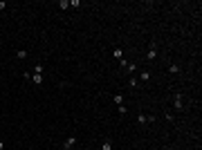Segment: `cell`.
I'll return each mask as SVG.
<instances>
[{"instance_id":"1","label":"cell","mask_w":202,"mask_h":150,"mask_svg":"<svg viewBox=\"0 0 202 150\" xmlns=\"http://www.w3.org/2000/svg\"><path fill=\"white\" fill-rule=\"evenodd\" d=\"M155 58H157V45L151 43L148 45V52H146V61H155Z\"/></svg>"},{"instance_id":"2","label":"cell","mask_w":202,"mask_h":150,"mask_svg":"<svg viewBox=\"0 0 202 150\" xmlns=\"http://www.w3.org/2000/svg\"><path fill=\"white\" fill-rule=\"evenodd\" d=\"M173 108L175 110H184V94H175V99H173Z\"/></svg>"},{"instance_id":"3","label":"cell","mask_w":202,"mask_h":150,"mask_svg":"<svg viewBox=\"0 0 202 150\" xmlns=\"http://www.w3.org/2000/svg\"><path fill=\"white\" fill-rule=\"evenodd\" d=\"M74 146H77V137H74V135H72V137H67V139L63 141V150H72Z\"/></svg>"},{"instance_id":"4","label":"cell","mask_w":202,"mask_h":150,"mask_svg":"<svg viewBox=\"0 0 202 150\" xmlns=\"http://www.w3.org/2000/svg\"><path fill=\"white\" fill-rule=\"evenodd\" d=\"M137 121H139L142 125H144V123H153L155 117H151V114H139V117H137Z\"/></svg>"},{"instance_id":"5","label":"cell","mask_w":202,"mask_h":150,"mask_svg":"<svg viewBox=\"0 0 202 150\" xmlns=\"http://www.w3.org/2000/svg\"><path fill=\"white\" fill-rule=\"evenodd\" d=\"M43 81H45L43 74H32V83L34 85H43Z\"/></svg>"},{"instance_id":"6","label":"cell","mask_w":202,"mask_h":150,"mask_svg":"<svg viewBox=\"0 0 202 150\" xmlns=\"http://www.w3.org/2000/svg\"><path fill=\"white\" fill-rule=\"evenodd\" d=\"M27 56H29V52H27V49H18V52H16V58H20V61H25Z\"/></svg>"},{"instance_id":"7","label":"cell","mask_w":202,"mask_h":150,"mask_svg":"<svg viewBox=\"0 0 202 150\" xmlns=\"http://www.w3.org/2000/svg\"><path fill=\"white\" fill-rule=\"evenodd\" d=\"M112 56H115V58H117V61H121V58H124V49H121V47H115Z\"/></svg>"},{"instance_id":"8","label":"cell","mask_w":202,"mask_h":150,"mask_svg":"<svg viewBox=\"0 0 202 150\" xmlns=\"http://www.w3.org/2000/svg\"><path fill=\"white\" fill-rule=\"evenodd\" d=\"M101 150H112V141L110 139H103L101 141Z\"/></svg>"},{"instance_id":"9","label":"cell","mask_w":202,"mask_h":150,"mask_svg":"<svg viewBox=\"0 0 202 150\" xmlns=\"http://www.w3.org/2000/svg\"><path fill=\"white\" fill-rule=\"evenodd\" d=\"M124 70L128 72V74H132V72L137 70V65H135V63H126V65H124Z\"/></svg>"},{"instance_id":"10","label":"cell","mask_w":202,"mask_h":150,"mask_svg":"<svg viewBox=\"0 0 202 150\" xmlns=\"http://www.w3.org/2000/svg\"><path fill=\"white\" fill-rule=\"evenodd\" d=\"M139 78L144 81V83H148V81H151V72H146V70H144V72L139 74Z\"/></svg>"},{"instance_id":"11","label":"cell","mask_w":202,"mask_h":150,"mask_svg":"<svg viewBox=\"0 0 202 150\" xmlns=\"http://www.w3.org/2000/svg\"><path fill=\"white\" fill-rule=\"evenodd\" d=\"M169 72H171V74H180V65H175V63H171V65H169Z\"/></svg>"},{"instance_id":"12","label":"cell","mask_w":202,"mask_h":150,"mask_svg":"<svg viewBox=\"0 0 202 150\" xmlns=\"http://www.w3.org/2000/svg\"><path fill=\"white\" fill-rule=\"evenodd\" d=\"M59 9H70V0H59Z\"/></svg>"},{"instance_id":"13","label":"cell","mask_w":202,"mask_h":150,"mask_svg":"<svg viewBox=\"0 0 202 150\" xmlns=\"http://www.w3.org/2000/svg\"><path fill=\"white\" fill-rule=\"evenodd\" d=\"M112 101L117 103V105H121V103H124V94H115V96H112Z\"/></svg>"},{"instance_id":"14","label":"cell","mask_w":202,"mask_h":150,"mask_svg":"<svg viewBox=\"0 0 202 150\" xmlns=\"http://www.w3.org/2000/svg\"><path fill=\"white\" fill-rule=\"evenodd\" d=\"M45 72V65L43 63H36V70H34V74H43Z\"/></svg>"},{"instance_id":"15","label":"cell","mask_w":202,"mask_h":150,"mask_svg":"<svg viewBox=\"0 0 202 150\" xmlns=\"http://www.w3.org/2000/svg\"><path fill=\"white\" fill-rule=\"evenodd\" d=\"M139 85V78H130V88H137Z\"/></svg>"},{"instance_id":"16","label":"cell","mask_w":202,"mask_h":150,"mask_svg":"<svg viewBox=\"0 0 202 150\" xmlns=\"http://www.w3.org/2000/svg\"><path fill=\"white\" fill-rule=\"evenodd\" d=\"M7 9V2H5V0H0V11H5Z\"/></svg>"},{"instance_id":"17","label":"cell","mask_w":202,"mask_h":150,"mask_svg":"<svg viewBox=\"0 0 202 150\" xmlns=\"http://www.w3.org/2000/svg\"><path fill=\"white\" fill-rule=\"evenodd\" d=\"M0 150H5V141H0Z\"/></svg>"},{"instance_id":"18","label":"cell","mask_w":202,"mask_h":150,"mask_svg":"<svg viewBox=\"0 0 202 150\" xmlns=\"http://www.w3.org/2000/svg\"><path fill=\"white\" fill-rule=\"evenodd\" d=\"M85 150H92V148H85Z\"/></svg>"}]
</instances>
